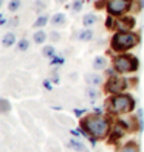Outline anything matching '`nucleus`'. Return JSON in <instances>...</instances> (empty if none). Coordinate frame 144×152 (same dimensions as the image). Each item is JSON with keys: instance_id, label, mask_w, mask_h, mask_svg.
Masks as SVG:
<instances>
[{"instance_id": "obj_1", "label": "nucleus", "mask_w": 144, "mask_h": 152, "mask_svg": "<svg viewBox=\"0 0 144 152\" xmlns=\"http://www.w3.org/2000/svg\"><path fill=\"white\" fill-rule=\"evenodd\" d=\"M84 129L96 138H104L108 132V121L105 118H102L101 113L99 115L95 113L84 120Z\"/></svg>"}, {"instance_id": "obj_2", "label": "nucleus", "mask_w": 144, "mask_h": 152, "mask_svg": "<svg viewBox=\"0 0 144 152\" xmlns=\"http://www.w3.org/2000/svg\"><path fill=\"white\" fill-rule=\"evenodd\" d=\"M136 42H138V37H136L133 33L119 31V33H116L113 36L112 47H113V50H116V51H126V50L133 48L136 45Z\"/></svg>"}, {"instance_id": "obj_3", "label": "nucleus", "mask_w": 144, "mask_h": 152, "mask_svg": "<svg viewBox=\"0 0 144 152\" xmlns=\"http://www.w3.org/2000/svg\"><path fill=\"white\" fill-rule=\"evenodd\" d=\"M110 107H112V110L115 113H126V112H130V110L135 107V101L130 95L118 93L112 99Z\"/></svg>"}, {"instance_id": "obj_4", "label": "nucleus", "mask_w": 144, "mask_h": 152, "mask_svg": "<svg viewBox=\"0 0 144 152\" xmlns=\"http://www.w3.org/2000/svg\"><path fill=\"white\" fill-rule=\"evenodd\" d=\"M138 68V61L132 56H118L115 59V70L119 73H130Z\"/></svg>"}, {"instance_id": "obj_5", "label": "nucleus", "mask_w": 144, "mask_h": 152, "mask_svg": "<svg viewBox=\"0 0 144 152\" xmlns=\"http://www.w3.org/2000/svg\"><path fill=\"white\" fill-rule=\"evenodd\" d=\"M130 8V0H108L107 2V10L110 16H119Z\"/></svg>"}, {"instance_id": "obj_6", "label": "nucleus", "mask_w": 144, "mask_h": 152, "mask_svg": "<svg viewBox=\"0 0 144 152\" xmlns=\"http://www.w3.org/2000/svg\"><path fill=\"white\" fill-rule=\"evenodd\" d=\"M126 87H127V81L121 79V78H112L107 82V92L108 93H119Z\"/></svg>"}, {"instance_id": "obj_7", "label": "nucleus", "mask_w": 144, "mask_h": 152, "mask_svg": "<svg viewBox=\"0 0 144 152\" xmlns=\"http://www.w3.org/2000/svg\"><path fill=\"white\" fill-rule=\"evenodd\" d=\"M85 82L92 87H98L102 82V78L98 73H88V75H85Z\"/></svg>"}, {"instance_id": "obj_8", "label": "nucleus", "mask_w": 144, "mask_h": 152, "mask_svg": "<svg viewBox=\"0 0 144 152\" xmlns=\"http://www.w3.org/2000/svg\"><path fill=\"white\" fill-rule=\"evenodd\" d=\"M118 25H119L121 31H127V30H130V28L135 26V20H133V17H124L122 20H119Z\"/></svg>"}, {"instance_id": "obj_9", "label": "nucleus", "mask_w": 144, "mask_h": 152, "mask_svg": "<svg viewBox=\"0 0 144 152\" xmlns=\"http://www.w3.org/2000/svg\"><path fill=\"white\" fill-rule=\"evenodd\" d=\"M107 67V59L102 58V56H96L93 59V68L95 70H104Z\"/></svg>"}, {"instance_id": "obj_10", "label": "nucleus", "mask_w": 144, "mask_h": 152, "mask_svg": "<svg viewBox=\"0 0 144 152\" xmlns=\"http://www.w3.org/2000/svg\"><path fill=\"white\" fill-rule=\"evenodd\" d=\"M2 44H3V47H12L16 44V34L14 33H6L2 39Z\"/></svg>"}, {"instance_id": "obj_11", "label": "nucleus", "mask_w": 144, "mask_h": 152, "mask_svg": "<svg viewBox=\"0 0 144 152\" xmlns=\"http://www.w3.org/2000/svg\"><path fill=\"white\" fill-rule=\"evenodd\" d=\"M96 22H98V16L96 14H85L84 16V19H82V23H84V26L87 28V26H93Z\"/></svg>"}, {"instance_id": "obj_12", "label": "nucleus", "mask_w": 144, "mask_h": 152, "mask_svg": "<svg viewBox=\"0 0 144 152\" xmlns=\"http://www.w3.org/2000/svg\"><path fill=\"white\" fill-rule=\"evenodd\" d=\"M65 16L62 14V12H57V14H54L53 19H51V25L54 26H64L65 25Z\"/></svg>"}, {"instance_id": "obj_13", "label": "nucleus", "mask_w": 144, "mask_h": 152, "mask_svg": "<svg viewBox=\"0 0 144 152\" xmlns=\"http://www.w3.org/2000/svg\"><path fill=\"white\" fill-rule=\"evenodd\" d=\"M79 40H82V42H87V40H92L93 39V31L92 30H82L78 33V36H76Z\"/></svg>"}, {"instance_id": "obj_14", "label": "nucleus", "mask_w": 144, "mask_h": 152, "mask_svg": "<svg viewBox=\"0 0 144 152\" xmlns=\"http://www.w3.org/2000/svg\"><path fill=\"white\" fill-rule=\"evenodd\" d=\"M85 95H87V98H88V101H96V99H98L99 98V92L98 90H96V87H88L87 88V92H85Z\"/></svg>"}, {"instance_id": "obj_15", "label": "nucleus", "mask_w": 144, "mask_h": 152, "mask_svg": "<svg viewBox=\"0 0 144 152\" xmlns=\"http://www.w3.org/2000/svg\"><path fill=\"white\" fill-rule=\"evenodd\" d=\"M119 123H121L124 127H129L130 130L136 129V120H135V118H122V120H119Z\"/></svg>"}, {"instance_id": "obj_16", "label": "nucleus", "mask_w": 144, "mask_h": 152, "mask_svg": "<svg viewBox=\"0 0 144 152\" xmlns=\"http://www.w3.org/2000/svg\"><path fill=\"white\" fill-rule=\"evenodd\" d=\"M33 37H34V42H36V44H44L45 40H47V33H44V31H36Z\"/></svg>"}, {"instance_id": "obj_17", "label": "nucleus", "mask_w": 144, "mask_h": 152, "mask_svg": "<svg viewBox=\"0 0 144 152\" xmlns=\"http://www.w3.org/2000/svg\"><path fill=\"white\" fill-rule=\"evenodd\" d=\"M121 152H140V148L136 143H127L126 146L121 149Z\"/></svg>"}, {"instance_id": "obj_18", "label": "nucleus", "mask_w": 144, "mask_h": 152, "mask_svg": "<svg viewBox=\"0 0 144 152\" xmlns=\"http://www.w3.org/2000/svg\"><path fill=\"white\" fill-rule=\"evenodd\" d=\"M70 146L74 149V151H78V152H84L85 151V148H84V144H82L81 141H78V140H70Z\"/></svg>"}, {"instance_id": "obj_19", "label": "nucleus", "mask_w": 144, "mask_h": 152, "mask_svg": "<svg viewBox=\"0 0 144 152\" xmlns=\"http://www.w3.org/2000/svg\"><path fill=\"white\" fill-rule=\"evenodd\" d=\"M9 109H11V104L8 99H5V98L0 99V110H2V113H8Z\"/></svg>"}, {"instance_id": "obj_20", "label": "nucleus", "mask_w": 144, "mask_h": 152, "mask_svg": "<svg viewBox=\"0 0 144 152\" xmlns=\"http://www.w3.org/2000/svg\"><path fill=\"white\" fill-rule=\"evenodd\" d=\"M47 22H48V16H40V17H37L36 22H34V26H36V28H40V26H45Z\"/></svg>"}, {"instance_id": "obj_21", "label": "nucleus", "mask_w": 144, "mask_h": 152, "mask_svg": "<svg viewBox=\"0 0 144 152\" xmlns=\"http://www.w3.org/2000/svg\"><path fill=\"white\" fill-rule=\"evenodd\" d=\"M42 54L45 58H54V47H45L44 50H42Z\"/></svg>"}, {"instance_id": "obj_22", "label": "nucleus", "mask_w": 144, "mask_h": 152, "mask_svg": "<svg viewBox=\"0 0 144 152\" xmlns=\"http://www.w3.org/2000/svg\"><path fill=\"white\" fill-rule=\"evenodd\" d=\"M19 8H20V0H11V2H9V5H8V10H9L11 12L17 11Z\"/></svg>"}, {"instance_id": "obj_23", "label": "nucleus", "mask_w": 144, "mask_h": 152, "mask_svg": "<svg viewBox=\"0 0 144 152\" xmlns=\"http://www.w3.org/2000/svg\"><path fill=\"white\" fill-rule=\"evenodd\" d=\"M28 47H30V42L26 39H22L19 42V47L17 48H19V51H26V50H28Z\"/></svg>"}, {"instance_id": "obj_24", "label": "nucleus", "mask_w": 144, "mask_h": 152, "mask_svg": "<svg viewBox=\"0 0 144 152\" xmlns=\"http://www.w3.org/2000/svg\"><path fill=\"white\" fill-rule=\"evenodd\" d=\"M82 2H84V0H74V2H73L71 8H73L74 12H79V11L82 10Z\"/></svg>"}, {"instance_id": "obj_25", "label": "nucleus", "mask_w": 144, "mask_h": 152, "mask_svg": "<svg viewBox=\"0 0 144 152\" xmlns=\"http://www.w3.org/2000/svg\"><path fill=\"white\" fill-rule=\"evenodd\" d=\"M51 59H53V61H51L53 65H62V64H64V58L56 56V58H51Z\"/></svg>"}, {"instance_id": "obj_26", "label": "nucleus", "mask_w": 144, "mask_h": 152, "mask_svg": "<svg viewBox=\"0 0 144 152\" xmlns=\"http://www.w3.org/2000/svg\"><path fill=\"white\" fill-rule=\"evenodd\" d=\"M44 10H45V3L42 2V0H37V2H36V11L40 12V11H44Z\"/></svg>"}, {"instance_id": "obj_27", "label": "nucleus", "mask_w": 144, "mask_h": 152, "mask_svg": "<svg viewBox=\"0 0 144 152\" xmlns=\"http://www.w3.org/2000/svg\"><path fill=\"white\" fill-rule=\"evenodd\" d=\"M50 39H51V40H54V42H56V40H59V39H60V36H59V33H56V31H53V33H50Z\"/></svg>"}, {"instance_id": "obj_28", "label": "nucleus", "mask_w": 144, "mask_h": 152, "mask_svg": "<svg viewBox=\"0 0 144 152\" xmlns=\"http://www.w3.org/2000/svg\"><path fill=\"white\" fill-rule=\"evenodd\" d=\"M115 25H116V23H115V20H113L112 17H108V19H107V28H113Z\"/></svg>"}, {"instance_id": "obj_29", "label": "nucleus", "mask_w": 144, "mask_h": 152, "mask_svg": "<svg viewBox=\"0 0 144 152\" xmlns=\"http://www.w3.org/2000/svg\"><path fill=\"white\" fill-rule=\"evenodd\" d=\"M101 112H102V110L99 107H95V113H101Z\"/></svg>"}, {"instance_id": "obj_30", "label": "nucleus", "mask_w": 144, "mask_h": 152, "mask_svg": "<svg viewBox=\"0 0 144 152\" xmlns=\"http://www.w3.org/2000/svg\"><path fill=\"white\" fill-rule=\"evenodd\" d=\"M5 23H6V19L2 17V20H0V25H5Z\"/></svg>"}, {"instance_id": "obj_31", "label": "nucleus", "mask_w": 144, "mask_h": 152, "mask_svg": "<svg viewBox=\"0 0 144 152\" xmlns=\"http://www.w3.org/2000/svg\"><path fill=\"white\" fill-rule=\"evenodd\" d=\"M56 2H59V3H64V2H65V0H56Z\"/></svg>"}, {"instance_id": "obj_32", "label": "nucleus", "mask_w": 144, "mask_h": 152, "mask_svg": "<svg viewBox=\"0 0 144 152\" xmlns=\"http://www.w3.org/2000/svg\"><path fill=\"white\" fill-rule=\"evenodd\" d=\"M141 6H143V8H144V0H141Z\"/></svg>"}]
</instances>
